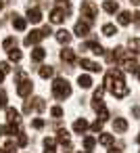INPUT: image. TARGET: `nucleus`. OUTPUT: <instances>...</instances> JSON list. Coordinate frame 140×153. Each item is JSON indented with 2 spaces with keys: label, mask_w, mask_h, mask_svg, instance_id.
Listing matches in <instances>:
<instances>
[{
  "label": "nucleus",
  "mask_w": 140,
  "mask_h": 153,
  "mask_svg": "<svg viewBox=\"0 0 140 153\" xmlns=\"http://www.w3.org/2000/svg\"><path fill=\"white\" fill-rule=\"evenodd\" d=\"M105 88L111 90V92L115 94V99H123V97L130 92L127 86H125V82H123L121 71H115V69H111V71L105 76Z\"/></svg>",
  "instance_id": "obj_1"
},
{
  "label": "nucleus",
  "mask_w": 140,
  "mask_h": 153,
  "mask_svg": "<svg viewBox=\"0 0 140 153\" xmlns=\"http://www.w3.org/2000/svg\"><path fill=\"white\" fill-rule=\"evenodd\" d=\"M52 94H55V99H59V101L67 99V97L71 94V86H69V82H67L65 78H57V80L52 82Z\"/></svg>",
  "instance_id": "obj_2"
},
{
  "label": "nucleus",
  "mask_w": 140,
  "mask_h": 153,
  "mask_svg": "<svg viewBox=\"0 0 140 153\" xmlns=\"http://www.w3.org/2000/svg\"><path fill=\"white\" fill-rule=\"evenodd\" d=\"M82 15H84L88 21H92V19H96V15H98V7L92 2V0H86V2H82Z\"/></svg>",
  "instance_id": "obj_3"
},
{
  "label": "nucleus",
  "mask_w": 140,
  "mask_h": 153,
  "mask_svg": "<svg viewBox=\"0 0 140 153\" xmlns=\"http://www.w3.org/2000/svg\"><path fill=\"white\" fill-rule=\"evenodd\" d=\"M32 90H34V84H32L27 78L21 80L19 86H17V94H19V97H27V94H32Z\"/></svg>",
  "instance_id": "obj_4"
},
{
  "label": "nucleus",
  "mask_w": 140,
  "mask_h": 153,
  "mask_svg": "<svg viewBox=\"0 0 140 153\" xmlns=\"http://www.w3.org/2000/svg\"><path fill=\"white\" fill-rule=\"evenodd\" d=\"M121 67H123V71H136V69H138V63H136L134 57L125 55V57L121 59Z\"/></svg>",
  "instance_id": "obj_5"
},
{
  "label": "nucleus",
  "mask_w": 140,
  "mask_h": 153,
  "mask_svg": "<svg viewBox=\"0 0 140 153\" xmlns=\"http://www.w3.org/2000/svg\"><path fill=\"white\" fill-rule=\"evenodd\" d=\"M88 34H90V21H77V23H75V36L84 38V36H88Z\"/></svg>",
  "instance_id": "obj_6"
},
{
  "label": "nucleus",
  "mask_w": 140,
  "mask_h": 153,
  "mask_svg": "<svg viewBox=\"0 0 140 153\" xmlns=\"http://www.w3.org/2000/svg\"><path fill=\"white\" fill-rule=\"evenodd\" d=\"M80 51H90V53H94V55H102V53H105V48H102L98 42H84Z\"/></svg>",
  "instance_id": "obj_7"
},
{
  "label": "nucleus",
  "mask_w": 140,
  "mask_h": 153,
  "mask_svg": "<svg viewBox=\"0 0 140 153\" xmlns=\"http://www.w3.org/2000/svg\"><path fill=\"white\" fill-rule=\"evenodd\" d=\"M63 19H67V13H65L61 7L50 11V21H52V23H63Z\"/></svg>",
  "instance_id": "obj_8"
},
{
  "label": "nucleus",
  "mask_w": 140,
  "mask_h": 153,
  "mask_svg": "<svg viewBox=\"0 0 140 153\" xmlns=\"http://www.w3.org/2000/svg\"><path fill=\"white\" fill-rule=\"evenodd\" d=\"M27 19H29L32 23H40V21H42V11H40L38 7H34V9L29 7V9H27Z\"/></svg>",
  "instance_id": "obj_9"
},
{
  "label": "nucleus",
  "mask_w": 140,
  "mask_h": 153,
  "mask_svg": "<svg viewBox=\"0 0 140 153\" xmlns=\"http://www.w3.org/2000/svg\"><path fill=\"white\" fill-rule=\"evenodd\" d=\"M44 36H42V32H38V30H34L29 36H25V46H32V44H38L40 40H42Z\"/></svg>",
  "instance_id": "obj_10"
},
{
  "label": "nucleus",
  "mask_w": 140,
  "mask_h": 153,
  "mask_svg": "<svg viewBox=\"0 0 140 153\" xmlns=\"http://www.w3.org/2000/svg\"><path fill=\"white\" fill-rule=\"evenodd\" d=\"M80 65H82L84 69H88V71H100V65L94 63V61H90V59H82Z\"/></svg>",
  "instance_id": "obj_11"
},
{
  "label": "nucleus",
  "mask_w": 140,
  "mask_h": 153,
  "mask_svg": "<svg viewBox=\"0 0 140 153\" xmlns=\"http://www.w3.org/2000/svg\"><path fill=\"white\" fill-rule=\"evenodd\" d=\"M11 17H13V27H15V30H19V32H23V30H25V19H23V17H19L17 13H13Z\"/></svg>",
  "instance_id": "obj_12"
},
{
  "label": "nucleus",
  "mask_w": 140,
  "mask_h": 153,
  "mask_svg": "<svg viewBox=\"0 0 140 153\" xmlns=\"http://www.w3.org/2000/svg\"><path fill=\"white\" fill-rule=\"evenodd\" d=\"M57 40H59L61 44H69V42H71V34H69L67 30H59V32H57Z\"/></svg>",
  "instance_id": "obj_13"
},
{
  "label": "nucleus",
  "mask_w": 140,
  "mask_h": 153,
  "mask_svg": "<svg viewBox=\"0 0 140 153\" xmlns=\"http://www.w3.org/2000/svg\"><path fill=\"white\" fill-rule=\"evenodd\" d=\"M44 57H46V51H44L42 46H36V48L32 51V61H36V63H38V61H42Z\"/></svg>",
  "instance_id": "obj_14"
},
{
  "label": "nucleus",
  "mask_w": 140,
  "mask_h": 153,
  "mask_svg": "<svg viewBox=\"0 0 140 153\" xmlns=\"http://www.w3.org/2000/svg\"><path fill=\"white\" fill-rule=\"evenodd\" d=\"M61 59H63L65 63H75V55H73L71 48H63V51H61Z\"/></svg>",
  "instance_id": "obj_15"
},
{
  "label": "nucleus",
  "mask_w": 140,
  "mask_h": 153,
  "mask_svg": "<svg viewBox=\"0 0 140 153\" xmlns=\"http://www.w3.org/2000/svg\"><path fill=\"white\" fill-rule=\"evenodd\" d=\"M7 115H9V122H11V124H21V117H19V111H17V109L9 107V109H7Z\"/></svg>",
  "instance_id": "obj_16"
},
{
  "label": "nucleus",
  "mask_w": 140,
  "mask_h": 153,
  "mask_svg": "<svg viewBox=\"0 0 140 153\" xmlns=\"http://www.w3.org/2000/svg\"><path fill=\"white\" fill-rule=\"evenodd\" d=\"M73 130H75L77 134H80V132H86V130H88V122H86L84 117H82V120H75V122H73Z\"/></svg>",
  "instance_id": "obj_17"
},
{
  "label": "nucleus",
  "mask_w": 140,
  "mask_h": 153,
  "mask_svg": "<svg viewBox=\"0 0 140 153\" xmlns=\"http://www.w3.org/2000/svg\"><path fill=\"white\" fill-rule=\"evenodd\" d=\"M117 21H119L121 25H130V23H132V13L121 11V13H119V17H117Z\"/></svg>",
  "instance_id": "obj_18"
},
{
  "label": "nucleus",
  "mask_w": 140,
  "mask_h": 153,
  "mask_svg": "<svg viewBox=\"0 0 140 153\" xmlns=\"http://www.w3.org/2000/svg\"><path fill=\"white\" fill-rule=\"evenodd\" d=\"M77 84H80V88H90V86H92V78L86 76V74H82V76L77 78Z\"/></svg>",
  "instance_id": "obj_19"
},
{
  "label": "nucleus",
  "mask_w": 140,
  "mask_h": 153,
  "mask_svg": "<svg viewBox=\"0 0 140 153\" xmlns=\"http://www.w3.org/2000/svg\"><path fill=\"white\" fill-rule=\"evenodd\" d=\"M113 126H115V130H117V132H125V130H127V122H125L123 117H115Z\"/></svg>",
  "instance_id": "obj_20"
},
{
  "label": "nucleus",
  "mask_w": 140,
  "mask_h": 153,
  "mask_svg": "<svg viewBox=\"0 0 140 153\" xmlns=\"http://www.w3.org/2000/svg\"><path fill=\"white\" fill-rule=\"evenodd\" d=\"M102 9H105L107 13H117V11H119V4L115 2V0H107V2L102 4Z\"/></svg>",
  "instance_id": "obj_21"
},
{
  "label": "nucleus",
  "mask_w": 140,
  "mask_h": 153,
  "mask_svg": "<svg viewBox=\"0 0 140 153\" xmlns=\"http://www.w3.org/2000/svg\"><path fill=\"white\" fill-rule=\"evenodd\" d=\"M102 34H105V36H115V34H117V27H115L113 23H105V25H102Z\"/></svg>",
  "instance_id": "obj_22"
},
{
  "label": "nucleus",
  "mask_w": 140,
  "mask_h": 153,
  "mask_svg": "<svg viewBox=\"0 0 140 153\" xmlns=\"http://www.w3.org/2000/svg\"><path fill=\"white\" fill-rule=\"evenodd\" d=\"M55 74V69L50 67V65H44V67H40V78H50Z\"/></svg>",
  "instance_id": "obj_23"
},
{
  "label": "nucleus",
  "mask_w": 140,
  "mask_h": 153,
  "mask_svg": "<svg viewBox=\"0 0 140 153\" xmlns=\"http://www.w3.org/2000/svg\"><path fill=\"white\" fill-rule=\"evenodd\" d=\"M9 59H11V61H21V51L11 48V51H9Z\"/></svg>",
  "instance_id": "obj_24"
},
{
  "label": "nucleus",
  "mask_w": 140,
  "mask_h": 153,
  "mask_svg": "<svg viewBox=\"0 0 140 153\" xmlns=\"http://www.w3.org/2000/svg\"><path fill=\"white\" fill-rule=\"evenodd\" d=\"M115 138H113V134H100V138H98V143L100 145H111Z\"/></svg>",
  "instance_id": "obj_25"
},
{
  "label": "nucleus",
  "mask_w": 140,
  "mask_h": 153,
  "mask_svg": "<svg viewBox=\"0 0 140 153\" xmlns=\"http://www.w3.org/2000/svg\"><path fill=\"white\" fill-rule=\"evenodd\" d=\"M130 51L140 53V38H132V40H130Z\"/></svg>",
  "instance_id": "obj_26"
},
{
  "label": "nucleus",
  "mask_w": 140,
  "mask_h": 153,
  "mask_svg": "<svg viewBox=\"0 0 140 153\" xmlns=\"http://www.w3.org/2000/svg\"><path fill=\"white\" fill-rule=\"evenodd\" d=\"M94 145H96V138H94V136H86V138H84V147H86V149H92Z\"/></svg>",
  "instance_id": "obj_27"
},
{
  "label": "nucleus",
  "mask_w": 140,
  "mask_h": 153,
  "mask_svg": "<svg viewBox=\"0 0 140 153\" xmlns=\"http://www.w3.org/2000/svg\"><path fill=\"white\" fill-rule=\"evenodd\" d=\"M32 111H34V99L25 101V105H23V113H32Z\"/></svg>",
  "instance_id": "obj_28"
},
{
  "label": "nucleus",
  "mask_w": 140,
  "mask_h": 153,
  "mask_svg": "<svg viewBox=\"0 0 140 153\" xmlns=\"http://www.w3.org/2000/svg\"><path fill=\"white\" fill-rule=\"evenodd\" d=\"M7 107V92L4 90H0V109Z\"/></svg>",
  "instance_id": "obj_29"
},
{
  "label": "nucleus",
  "mask_w": 140,
  "mask_h": 153,
  "mask_svg": "<svg viewBox=\"0 0 140 153\" xmlns=\"http://www.w3.org/2000/svg\"><path fill=\"white\" fill-rule=\"evenodd\" d=\"M2 46H4V48H13V46H15V38H7V40L2 42Z\"/></svg>",
  "instance_id": "obj_30"
},
{
  "label": "nucleus",
  "mask_w": 140,
  "mask_h": 153,
  "mask_svg": "<svg viewBox=\"0 0 140 153\" xmlns=\"http://www.w3.org/2000/svg\"><path fill=\"white\" fill-rule=\"evenodd\" d=\"M50 113H52L55 117H61V115H63V109H61V107H52V109H50Z\"/></svg>",
  "instance_id": "obj_31"
},
{
  "label": "nucleus",
  "mask_w": 140,
  "mask_h": 153,
  "mask_svg": "<svg viewBox=\"0 0 140 153\" xmlns=\"http://www.w3.org/2000/svg\"><path fill=\"white\" fill-rule=\"evenodd\" d=\"M17 145H19V147H25V145H27V136H25V134H19V140H17Z\"/></svg>",
  "instance_id": "obj_32"
},
{
  "label": "nucleus",
  "mask_w": 140,
  "mask_h": 153,
  "mask_svg": "<svg viewBox=\"0 0 140 153\" xmlns=\"http://www.w3.org/2000/svg\"><path fill=\"white\" fill-rule=\"evenodd\" d=\"M100 128H102V120H96V122L92 124V130H94V132H98Z\"/></svg>",
  "instance_id": "obj_33"
},
{
  "label": "nucleus",
  "mask_w": 140,
  "mask_h": 153,
  "mask_svg": "<svg viewBox=\"0 0 140 153\" xmlns=\"http://www.w3.org/2000/svg\"><path fill=\"white\" fill-rule=\"evenodd\" d=\"M50 34H52V30H50V25H44V27H42V36L46 38V36H50Z\"/></svg>",
  "instance_id": "obj_34"
},
{
  "label": "nucleus",
  "mask_w": 140,
  "mask_h": 153,
  "mask_svg": "<svg viewBox=\"0 0 140 153\" xmlns=\"http://www.w3.org/2000/svg\"><path fill=\"white\" fill-rule=\"evenodd\" d=\"M100 120H102V122H107V120H109V111H107L105 107L100 109Z\"/></svg>",
  "instance_id": "obj_35"
},
{
  "label": "nucleus",
  "mask_w": 140,
  "mask_h": 153,
  "mask_svg": "<svg viewBox=\"0 0 140 153\" xmlns=\"http://www.w3.org/2000/svg\"><path fill=\"white\" fill-rule=\"evenodd\" d=\"M34 128H44V120H34Z\"/></svg>",
  "instance_id": "obj_36"
},
{
  "label": "nucleus",
  "mask_w": 140,
  "mask_h": 153,
  "mask_svg": "<svg viewBox=\"0 0 140 153\" xmlns=\"http://www.w3.org/2000/svg\"><path fill=\"white\" fill-rule=\"evenodd\" d=\"M0 69L7 74V71H11V65H9V63H0Z\"/></svg>",
  "instance_id": "obj_37"
},
{
  "label": "nucleus",
  "mask_w": 140,
  "mask_h": 153,
  "mask_svg": "<svg viewBox=\"0 0 140 153\" xmlns=\"http://www.w3.org/2000/svg\"><path fill=\"white\" fill-rule=\"evenodd\" d=\"M132 113H134V117H140V107H138V105L132 107Z\"/></svg>",
  "instance_id": "obj_38"
},
{
  "label": "nucleus",
  "mask_w": 140,
  "mask_h": 153,
  "mask_svg": "<svg viewBox=\"0 0 140 153\" xmlns=\"http://www.w3.org/2000/svg\"><path fill=\"white\" fill-rule=\"evenodd\" d=\"M132 4H136V7H140V0H130Z\"/></svg>",
  "instance_id": "obj_39"
},
{
  "label": "nucleus",
  "mask_w": 140,
  "mask_h": 153,
  "mask_svg": "<svg viewBox=\"0 0 140 153\" xmlns=\"http://www.w3.org/2000/svg\"><path fill=\"white\" fill-rule=\"evenodd\" d=\"M2 80H4V71H2V69H0V82H2Z\"/></svg>",
  "instance_id": "obj_40"
},
{
  "label": "nucleus",
  "mask_w": 140,
  "mask_h": 153,
  "mask_svg": "<svg viewBox=\"0 0 140 153\" xmlns=\"http://www.w3.org/2000/svg\"><path fill=\"white\" fill-rule=\"evenodd\" d=\"M4 9V0H0V11H2Z\"/></svg>",
  "instance_id": "obj_41"
},
{
  "label": "nucleus",
  "mask_w": 140,
  "mask_h": 153,
  "mask_svg": "<svg viewBox=\"0 0 140 153\" xmlns=\"http://www.w3.org/2000/svg\"><path fill=\"white\" fill-rule=\"evenodd\" d=\"M109 153H119V151H117V149H111V151H109Z\"/></svg>",
  "instance_id": "obj_42"
},
{
  "label": "nucleus",
  "mask_w": 140,
  "mask_h": 153,
  "mask_svg": "<svg viewBox=\"0 0 140 153\" xmlns=\"http://www.w3.org/2000/svg\"><path fill=\"white\" fill-rule=\"evenodd\" d=\"M136 74H138V78H140V67H138V69H136Z\"/></svg>",
  "instance_id": "obj_43"
},
{
  "label": "nucleus",
  "mask_w": 140,
  "mask_h": 153,
  "mask_svg": "<svg viewBox=\"0 0 140 153\" xmlns=\"http://www.w3.org/2000/svg\"><path fill=\"white\" fill-rule=\"evenodd\" d=\"M136 140H138V143H140V134H138V138H136Z\"/></svg>",
  "instance_id": "obj_44"
},
{
  "label": "nucleus",
  "mask_w": 140,
  "mask_h": 153,
  "mask_svg": "<svg viewBox=\"0 0 140 153\" xmlns=\"http://www.w3.org/2000/svg\"><path fill=\"white\" fill-rule=\"evenodd\" d=\"M84 153H88V151H84Z\"/></svg>",
  "instance_id": "obj_45"
}]
</instances>
